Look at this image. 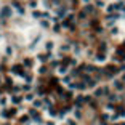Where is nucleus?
I'll return each mask as SVG.
<instances>
[{"label": "nucleus", "instance_id": "nucleus-1", "mask_svg": "<svg viewBox=\"0 0 125 125\" xmlns=\"http://www.w3.org/2000/svg\"><path fill=\"white\" fill-rule=\"evenodd\" d=\"M10 13H11V10H10V8H3V11H2V16H10Z\"/></svg>", "mask_w": 125, "mask_h": 125}, {"label": "nucleus", "instance_id": "nucleus-2", "mask_svg": "<svg viewBox=\"0 0 125 125\" xmlns=\"http://www.w3.org/2000/svg\"><path fill=\"white\" fill-rule=\"evenodd\" d=\"M114 87H115V88H119V90H120V88H122V83L115 80V82H114Z\"/></svg>", "mask_w": 125, "mask_h": 125}, {"label": "nucleus", "instance_id": "nucleus-3", "mask_svg": "<svg viewBox=\"0 0 125 125\" xmlns=\"http://www.w3.org/2000/svg\"><path fill=\"white\" fill-rule=\"evenodd\" d=\"M74 115H77V119H79L80 115H82V112H80V111H74Z\"/></svg>", "mask_w": 125, "mask_h": 125}, {"label": "nucleus", "instance_id": "nucleus-4", "mask_svg": "<svg viewBox=\"0 0 125 125\" xmlns=\"http://www.w3.org/2000/svg\"><path fill=\"white\" fill-rule=\"evenodd\" d=\"M34 106H35V107H40L42 103H40V101H34Z\"/></svg>", "mask_w": 125, "mask_h": 125}, {"label": "nucleus", "instance_id": "nucleus-5", "mask_svg": "<svg viewBox=\"0 0 125 125\" xmlns=\"http://www.w3.org/2000/svg\"><path fill=\"white\" fill-rule=\"evenodd\" d=\"M19 99H21L19 96H13V103H19Z\"/></svg>", "mask_w": 125, "mask_h": 125}, {"label": "nucleus", "instance_id": "nucleus-6", "mask_svg": "<svg viewBox=\"0 0 125 125\" xmlns=\"http://www.w3.org/2000/svg\"><path fill=\"white\" fill-rule=\"evenodd\" d=\"M29 119H27V115H23V119H21V122H27Z\"/></svg>", "mask_w": 125, "mask_h": 125}, {"label": "nucleus", "instance_id": "nucleus-7", "mask_svg": "<svg viewBox=\"0 0 125 125\" xmlns=\"http://www.w3.org/2000/svg\"><path fill=\"white\" fill-rule=\"evenodd\" d=\"M122 80H125V74H124V77H122Z\"/></svg>", "mask_w": 125, "mask_h": 125}]
</instances>
